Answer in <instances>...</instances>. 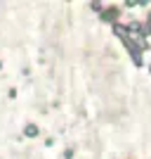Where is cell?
<instances>
[{"label":"cell","instance_id":"obj_1","mask_svg":"<svg viewBox=\"0 0 151 159\" xmlns=\"http://www.w3.org/2000/svg\"><path fill=\"white\" fill-rule=\"evenodd\" d=\"M24 133H26V135H36L38 128H36V126H26V131H24Z\"/></svg>","mask_w":151,"mask_h":159}]
</instances>
